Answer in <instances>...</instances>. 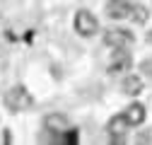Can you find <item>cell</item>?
Returning a JSON list of instances; mask_svg holds the SVG:
<instances>
[{
    "mask_svg": "<svg viewBox=\"0 0 152 145\" xmlns=\"http://www.w3.org/2000/svg\"><path fill=\"white\" fill-rule=\"evenodd\" d=\"M3 102H5V106L10 109L12 114L27 111V109L34 106V97L27 92V87H22V85H15L12 89H7L5 97H3Z\"/></svg>",
    "mask_w": 152,
    "mask_h": 145,
    "instance_id": "1",
    "label": "cell"
},
{
    "mask_svg": "<svg viewBox=\"0 0 152 145\" xmlns=\"http://www.w3.org/2000/svg\"><path fill=\"white\" fill-rule=\"evenodd\" d=\"M75 31H77L80 36H85V39L94 36V34L99 31V22H97V17H94L89 10H80L77 15H75Z\"/></svg>",
    "mask_w": 152,
    "mask_h": 145,
    "instance_id": "2",
    "label": "cell"
},
{
    "mask_svg": "<svg viewBox=\"0 0 152 145\" xmlns=\"http://www.w3.org/2000/svg\"><path fill=\"white\" fill-rule=\"evenodd\" d=\"M104 41H106V46H111V48H128L135 39H133V34H130L128 29L111 27V29L104 31Z\"/></svg>",
    "mask_w": 152,
    "mask_h": 145,
    "instance_id": "3",
    "label": "cell"
},
{
    "mask_svg": "<svg viewBox=\"0 0 152 145\" xmlns=\"http://www.w3.org/2000/svg\"><path fill=\"white\" fill-rule=\"evenodd\" d=\"M44 128H46L51 135H56V138L61 140V135H63L68 128H72V123H70V119L63 116V114H48V116L44 119Z\"/></svg>",
    "mask_w": 152,
    "mask_h": 145,
    "instance_id": "4",
    "label": "cell"
},
{
    "mask_svg": "<svg viewBox=\"0 0 152 145\" xmlns=\"http://www.w3.org/2000/svg\"><path fill=\"white\" fill-rule=\"evenodd\" d=\"M128 128H130V123H128V119H126L123 114L111 116L109 123H106V131H109L111 140H123V135L128 133Z\"/></svg>",
    "mask_w": 152,
    "mask_h": 145,
    "instance_id": "5",
    "label": "cell"
},
{
    "mask_svg": "<svg viewBox=\"0 0 152 145\" xmlns=\"http://www.w3.org/2000/svg\"><path fill=\"white\" fill-rule=\"evenodd\" d=\"M130 3L128 0H109L106 5V15L111 17V20H126V17H130Z\"/></svg>",
    "mask_w": 152,
    "mask_h": 145,
    "instance_id": "6",
    "label": "cell"
},
{
    "mask_svg": "<svg viewBox=\"0 0 152 145\" xmlns=\"http://www.w3.org/2000/svg\"><path fill=\"white\" fill-rule=\"evenodd\" d=\"M123 116L128 119V123H130V126H140V123L145 121V106H142L140 102H133V104H128V106H126Z\"/></svg>",
    "mask_w": 152,
    "mask_h": 145,
    "instance_id": "7",
    "label": "cell"
},
{
    "mask_svg": "<svg viewBox=\"0 0 152 145\" xmlns=\"http://www.w3.org/2000/svg\"><path fill=\"white\" fill-rule=\"evenodd\" d=\"M130 68V56L123 48H116V61L109 65V72H126Z\"/></svg>",
    "mask_w": 152,
    "mask_h": 145,
    "instance_id": "8",
    "label": "cell"
},
{
    "mask_svg": "<svg viewBox=\"0 0 152 145\" xmlns=\"http://www.w3.org/2000/svg\"><path fill=\"white\" fill-rule=\"evenodd\" d=\"M142 92V78H138V75H128L126 80H123V94H128V97H138Z\"/></svg>",
    "mask_w": 152,
    "mask_h": 145,
    "instance_id": "9",
    "label": "cell"
},
{
    "mask_svg": "<svg viewBox=\"0 0 152 145\" xmlns=\"http://www.w3.org/2000/svg\"><path fill=\"white\" fill-rule=\"evenodd\" d=\"M130 17H133V22H135V24H145V22L150 20L145 5H133V7H130Z\"/></svg>",
    "mask_w": 152,
    "mask_h": 145,
    "instance_id": "10",
    "label": "cell"
},
{
    "mask_svg": "<svg viewBox=\"0 0 152 145\" xmlns=\"http://www.w3.org/2000/svg\"><path fill=\"white\" fill-rule=\"evenodd\" d=\"M61 143H77V131H75V128H68L63 135H61Z\"/></svg>",
    "mask_w": 152,
    "mask_h": 145,
    "instance_id": "11",
    "label": "cell"
},
{
    "mask_svg": "<svg viewBox=\"0 0 152 145\" xmlns=\"http://www.w3.org/2000/svg\"><path fill=\"white\" fill-rule=\"evenodd\" d=\"M147 41H150V44H152V31H150V34H147Z\"/></svg>",
    "mask_w": 152,
    "mask_h": 145,
    "instance_id": "12",
    "label": "cell"
}]
</instances>
